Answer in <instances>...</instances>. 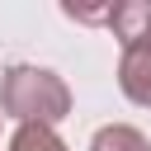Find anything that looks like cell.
<instances>
[{
    "mask_svg": "<svg viewBox=\"0 0 151 151\" xmlns=\"http://www.w3.org/2000/svg\"><path fill=\"white\" fill-rule=\"evenodd\" d=\"M0 113L19 118V123H42V127H57L66 113H71V90L57 71L47 66H9L0 76Z\"/></svg>",
    "mask_w": 151,
    "mask_h": 151,
    "instance_id": "6da1fadb",
    "label": "cell"
},
{
    "mask_svg": "<svg viewBox=\"0 0 151 151\" xmlns=\"http://www.w3.org/2000/svg\"><path fill=\"white\" fill-rule=\"evenodd\" d=\"M109 28L118 38V47H146L151 42V0H123L109 5Z\"/></svg>",
    "mask_w": 151,
    "mask_h": 151,
    "instance_id": "7a4b0ae2",
    "label": "cell"
},
{
    "mask_svg": "<svg viewBox=\"0 0 151 151\" xmlns=\"http://www.w3.org/2000/svg\"><path fill=\"white\" fill-rule=\"evenodd\" d=\"M118 90H123L132 104L151 109V42L123 52V61H118Z\"/></svg>",
    "mask_w": 151,
    "mask_h": 151,
    "instance_id": "3957f363",
    "label": "cell"
},
{
    "mask_svg": "<svg viewBox=\"0 0 151 151\" xmlns=\"http://www.w3.org/2000/svg\"><path fill=\"white\" fill-rule=\"evenodd\" d=\"M90 151H151V137L132 123H104L90 137Z\"/></svg>",
    "mask_w": 151,
    "mask_h": 151,
    "instance_id": "277c9868",
    "label": "cell"
},
{
    "mask_svg": "<svg viewBox=\"0 0 151 151\" xmlns=\"http://www.w3.org/2000/svg\"><path fill=\"white\" fill-rule=\"evenodd\" d=\"M9 151H66V142L57 137V127L19 123V127H14V137H9Z\"/></svg>",
    "mask_w": 151,
    "mask_h": 151,
    "instance_id": "5b68a950",
    "label": "cell"
}]
</instances>
